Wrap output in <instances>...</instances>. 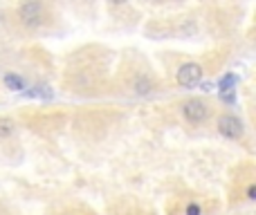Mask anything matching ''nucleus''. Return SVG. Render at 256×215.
<instances>
[{
	"instance_id": "9d476101",
	"label": "nucleus",
	"mask_w": 256,
	"mask_h": 215,
	"mask_svg": "<svg viewBox=\"0 0 256 215\" xmlns=\"http://www.w3.org/2000/svg\"><path fill=\"white\" fill-rule=\"evenodd\" d=\"M248 200H256V189L254 186H250L248 189Z\"/></svg>"
},
{
	"instance_id": "20e7f679",
	"label": "nucleus",
	"mask_w": 256,
	"mask_h": 215,
	"mask_svg": "<svg viewBox=\"0 0 256 215\" xmlns=\"http://www.w3.org/2000/svg\"><path fill=\"white\" fill-rule=\"evenodd\" d=\"M176 79L182 88H194V85H198L202 81V67L198 63H184V65H180Z\"/></svg>"
},
{
	"instance_id": "f257e3e1",
	"label": "nucleus",
	"mask_w": 256,
	"mask_h": 215,
	"mask_svg": "<svg viewBox=\"0 0 256 215\" xmlns=\"http://www.w3.org/2000/svg\"><path fill=\"white\" fill-rule=\"evenodd\" d=\"M43 13H45V7L40 2H25L18 7V18L27 27H38L43 22Z\"/></svg>"
},
{
	"instance_id": "39448f33",
	"label": "nucleus",
	"mask_w": 256,
	"mask_h": 215,
	"mask_svg": "<svg viewBox=\"0 0 256 215\" xmlns=\"http://www.w3.org/2000/svg\"><path fill=\"white\" fill-rule=\"evenodd\" d=\"M4 85H7L9 90H14V92H22V90H25V81L16 74H4Z\"/></svg>"
},
{
	"instance_id": "6e6552de",
	"label": "nucleus",
	"mask_w": 256,
	"mask_h": 215,
	"mask_svg": "<svg viewBox=\"0 0 256 215\" xmlns=\"http://www.w3.org/2000/svg\"><path fill=\"white\" fill-rule=\"evenodd\" d=\"M135 88H137V92H140V94H146V92H150L153 83H150V81H146V79H140V81L135 83Z\"/></svg>"
},
{
	"instance_id": "0eeeda50",
	"label": "nucleus",
	"mask_w": 256,
	"mask_h": 215,
	"mask_svg": "<svg viewBox=\"0 0 256 215\" xmlns=\"http://www.w3.org/2000/svg\"><path fill=\"white\" fill-rule=\"evenodd\" d=\"M16 126H14L12 119H0V137H12Z\"/></svg>"
},
{
	"instance_id": "1a4fd4ad",
	"label": "nucleus",
	"mask_w": 256,
	"mask_h": 215,
	"mask_svg": "<svg viewBox=\"0 0 256 215\" xmlns=\"http://www.w3.org/2000/svg\"><path fill=\"white\" fill-rule=\"evenodd\" d=\"M186 213H189V215H200V207H196V204H191V207L186 209Z\"/></svg>"
},
{
	"instance_id": "7ed1b4c3",
	"label": "nucleus",
	"mask_w": 256,
	"mask_h": 215,
	"mask_svg": "<svg viewBox=\"0 0 256 215\" xmlns=\"http://www.w3.org/2000/svg\"><path fill=\"white\" fill-rule=\"evenodd\" d=\"M218 132H220L222 137H227V139H240L245 128L238 117H234V114H222V117L218 119Z\"/></svg>"
},
{
	"instance_id": "423d86ee",
	"label": "nucleus",
	"mask_w": 256,
	"mask_h": 215,
	"mask_svg": "<svg viewBox=\"0 0 256 215\" xmlns=\"http://www.w3.org/2000/svg\"><path fill=\"white\" fill-rule=\"evenodd\" d=\"M236 81H238V79H236L234 74H227L225 79L218 83V90H220V94L222 92H232V90H234V85H236Z\"/></svg>"
},
{
	"instance_id": "f03ea898",
	"label": "nucleus",
	"mask_w": 256,
	"mask_h": 215,
	"mask_svg": "<svg viewBox=\"0 0 256 215\" xmlns=\"http://www.w3.org/2000/svg\"><path fill=\"white\" fill-rule=\"evenodd\" d=\"M182 114L189 123H202L209 117V106L200 99H189V101L182 103Z\"/></svg>"
}]
</instances>
